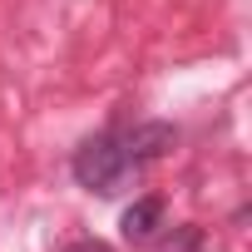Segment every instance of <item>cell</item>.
I'll list each match as a JSON object with an SVG mask.
<instances>
[{"instance_id":"cell-2","label":"cell","mask_w":252,"mask_h":252,"mask_svg":"<svg viewBox=\"0 0 252 252\" xmlns=\"http://www.w3.org/2000/svg\"><path fill=\"white\" fill-rule=\"evenodd\" d=\"M173 144H178V129H173V124H163V119H154V124H134V129L119 139L124 158H129L134 168H139V163H154V158H163Z\"/></svg>"},{"instance_id":"cell-3","label":"cell","mask_w":252,"mask_h":252,"mask_svg":"<svg viewBox=\"0 0 252 252\" xmlns=\"http://www.w3.org/2000/svg\"><path fill=\"white\" fill-rule=\"evenodd\" d=\"M158 222H163V198H139V203L124 208V218H119V227H124L129 242H149Z\"/></svg>"},{"instance_id":"cell-1","label":"cell","mask_w":252,"mask_h":252,"mask_svg":"<svg viewBox=\"0 0 252 252\" xmlns=\"http://www.w3.org/2000/svg\"><path fill=\"white\" fill-rule=\"evenodd\" d=\"M74 178L89 193H119L124 183L134 178V163L124 158V149H119L114 134H94V139H84L74 149Z\"/></svg>"},{"instance_id":"cell-4","label":"cell","mask_w":252,"mask_h":252,"mask_svg":"<svg viewBox=\"0 0 252 252\" xmlns=\"http://www.w3.org/2000/svg\"><path fill=\"white\" fill-rule=\"evenodd\" d=\"M198 242H203L198 227H178V232H168V237L158 242V252H198Z\"/></svg>"},{"instance_id":"cell-5","label":"cell","mask_w":252,"mask_h":252,"mask_svg":"<svg viewBox=\"0 0 252 252\" xmlns=\"http://www.w3.org/2000/svg\"><path fill=\"white\" fill-rule=\"evenodd\" d=\"M60 252H114L104 237H79V242H69V247H60Z\"/></svg>"}]
</instances>
